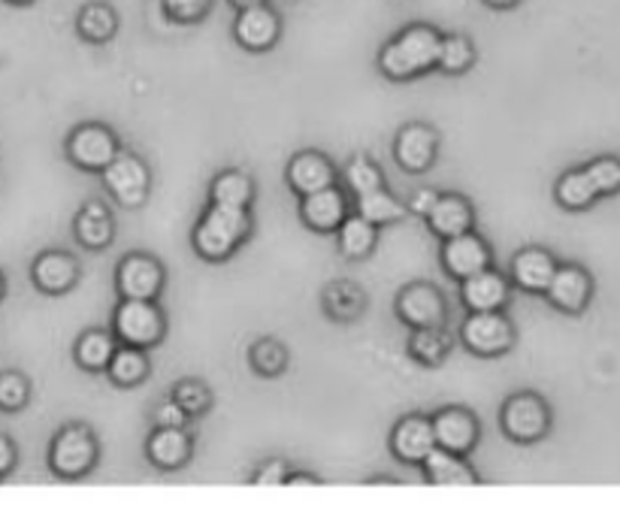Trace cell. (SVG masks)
Wrapping results in <instances>:
<instances>
[{"instance_id": "1", "label": "cell", "mask_w": 620, "mask_h": 520, "mask_svg": "<svg viewBox=\"0 0 620 520\" xmlns=\"http://www.w3.org/2000/svg\"><path fill=\"white\" fill-rule=\"evenodd\" d=\"M442 34L433 25H409L387 42L379 55V70L394 83L424 76L439 64Z\"/></svg>"}, {"instance_id": "2", "label": "cell", "mask_w": 620, "mask_h": 520, "mask_svg": "<svg viewBox=\"0 0 620 520\" xmlns=\"http://www.w3.org/2000/svg\"><path fill=\"white\" fill-rule=\"evenodd\" d=\"M251 231L248 209H231V206H209V212L194 227V251L203 260L231 258L236 246Z\"/></svg>"}, {"instance_id": "3", "label": "cell", "mask_w": 620, "mask_h": 520, "mask_svg": "<svg viewBox=\"0 0 620 520\" xmlns=\"http://www.w3.org/2000/svg\"><path fill=\"white\" fill-rule=\"evenodd\" d=\"M166 324L154 300H124L115 309V336L131 348H152L164 339Z\"/></svg>"}, {"instance_id": "4", "label": "cell", "mask_w": 620, "mask_h": 520, "mask_svg": "<svg viewBox=\"0 0 620 520\" xmlns=\"http://www.w3.org/2000/svg\"><path fill=\"white\" fill-rule=\"evenodd\" d=\"M499 424H503V433L511 442L530 445V442H538L551 430V411L536 394H518L503 406Z\"/></svg>"}, {"instance_id": "5", "label": "cell", "mask_w": 620, "mask_h": 520, "mask_svg": "<svg viewBox=\"0 0 620 520\" xmlns=\"http://www.w3.org/2000/svg\"><path fill=\"white\" fill-rule=\"evenodd\" d=\"M460 343L467 345L472 355L499 357L514 343V330H511L509 318L499 312H469L460 327Z\"/></svg>"}, {"instance_id": "6", "label": "cell", "mask_w": 620, "mask_h": 520, "mask_svg": "<svg viewBox=\"0 0 620 520\" xmlns=\"http://www.w3.org/2000/svg\"><path fill=\"white\" fill-rule=\"evenodd\" d=\"M103 185L112 194V200H119L127 209L142 206L149 194V166L142 164L137 154L119 151L112 158V164L103 166Z\"/></svg>"}, {"instance_id": "7", "label": "cell", "mask_w": 620, "mask_h": 520, "mask_svg": "<svg viewBox=\"0 0 620 520\" xmlns=\"http://www.w3.org/2000/svg\"><path fill=\"white\" fill-rule=\"evenodd\" d=\"M397 315L402 324L409 327H442L445 315H448V306L445 297L436 285H424V282H414L409 288L400 290L397 297Z\"/></svg>"}, {"instance_id": "8", "label": "cell", "mask_w": 620, "mask_h": 520, "mask_svg": "<svg viewBox=\"0 0 620 520\" xmlns=\"http://www.w3.org/2000/svg\"><path fill=\"white\" fill-rule=\"evenodd\" d=\"M234 37L246 52H266L282 37V18L270 3L239 10L234 22Z\"/></svg>"}, {"instance_id": "9", "label": "cell", "mask_w": 620, "mask_h": 520, "mask_svg": "<svg viewBox=\"0 0 620 520\" xmlns=\"http://www.w3.org/2000/svg\"><path fill=\"white\" fill-rule=\"evenodd\" d=\"M124 300H154L164 288V267L149 255H127L115 273Z\"/></svg>"}, {"instance_id": "10", "label": "cell", "mask_w": 620, "mask_h": 520, "mask_svg": "<svg viewBox=\"0 0 620 520\" xmlns=\"http://www.w3.org/2000/svg\"><path fill=\"white\" fill-rule=\"evenodd\" d=\"M436 448H439V442H436L433 418L409 414L390 433V451L402 463H424Z\"/></svg>"}, {"instance_id": "11", "label": "cell", "mask_w": 620, "mask_h": 520, "mask_svg": "<svg viewBox=\"0 0 620 520\" xmlns=\"http://www.w3.org/2000/svg\"><path fill=\"white\" fill-rule=\"evenodd\" d=\"M97 460V445L95 436L83 430V426H67L52 445V469L58 475H83L88 472Z\"/></svg>"}, {"instance_id": "12", "label": "cell", "mask_w": 620, "mask_h": 520, "mask_svg": "<svg viewBox=\"0 0 620 520\" xmlns=\"http://www.w3.org/2000/svg\"><path fill=\"white\" fill-rule=\"evenodd\" d=\"M442 267H445V273L463 282L469 275L482 273V270L491 267V248H487V243H484L482 236H475V233L451 236V239H445V246H442Z\"/></svg>"}, {"instance_id": "13", "label": "cell", "mask_w": 620, "mask_h": 520, "mask_svg": "<svg viewBox=\"0 0 620 520\" xmlns=\"http://www.w3.org/2000/svg\"><path fill=\"white\" fill-rule=\"evenodd\" d=\"M545 294H548L554 309H560L566 315H579L587 309L593 297V278L587 275V270H581L575 263H566V267H557Z\"/></svg>"}, {"instance_id": "14", "label": "cell", "mask_w": 620, "mask_h": 520, "mask_svg": "<svg viewBox=\"0 0 620 520\" xmlns=\"http://www.w3.org/2000/svg\"><path fill=\"white\" fill-rule=\"evenodd\" d=\"M436 149H439V137L427 124H406L397 143H394L397 164L406 173H424V170H430L433 161H436Z\"/></svg>"}, {"instance_id": "15", "label": "cell", "mask_w": 620, "mask_h": 520, "mask_svg": "<svg viewBox=\"0 0 620 520\" xmlns=\"http://www.w3.org/2000/svg\"><path fill=\"white\" fill-rule=\"evenodd\" d=\"M70 158L73 164H79L83 170H103L112 164V158L119 154V143L112 137L107 127L100 124H85L73 137H70Z\"/></svg>"}, {"instance_id": "16", "label": "cell", "mask_w": 620, "mask_h": 520, "mask_svg": "<svg viewBox=\"0 0 620 520\" xmlns=\"http://www.w3.org/2000/svg\"><path fill=\"white\" fill-rule=\"evenodd\" d=\"M509 278L494 273L491 267L460 282V300L469 312H499L509 302Z\"/></svg>"}, {"instance_id": "17", "label": "cell", "mask_w": 620, "mask_h": 520, "mask_svg": "<svg viewBox=\"0 0 620 520\" xmlns=\"http://www.w3.org/2000/svg\"><path fill=\"white\" fill-rule=\"evenodd\" d=\"M433 430H436V442L439 448L455 454H469L479 442V421L475 414L460 406L442 409L433 414Z\"/></svg>"}, {"instance_id": "18", "label": "cell", "mask_w": 620, "mask_h": 520, "mask_svg": "<svg viewBox=\"0 0 620 520\" xmlns=\"http://www.w3.org/2000/svg\"><path fill=\"white\" fill-rule=\"evenodd\" d=\"M300 219H303L306 227H312L318 233L339 231V224L348 219L345 194L336 185L321 188L315 194H306L303 200H300Z\"/></svg>"}, {"instance_id": "19", "label": "cell", "mask_w": 620, "mask_h": 520, "mask_svg": "<svg viewBox=\"0 0 620 520\" xmlns=\"http://www.w3.org/2000/svg\"><path fill=\"white\" fill-rule=\"evenodd\" d=\"M554 273H557V263L545 248H524V251H518L511 258V282L518 288L545 294L548 285H551Z\"/></svg>"}, {"instance_id": "20", "label": "cell", "mask_w": 620, "mask_h": 520, "mask_svg": "<svg viewBox=\"0 0 620 520\" xmlns=\"http://www.w3.org/2000/svg\"><path fill=\"white\" fill-rule=\"evenodd\" d=\"M333 182H336V170H333V164L324 158V154H318V151H303V154L290 158L288 164L290 191H297L300 197H306V194H315L321 191V188H331Z\"/></svg>"}, {"instance_id": "21", "label": "cell", "mask_w": 620, "mask_h": 520, "mask_svg": "<svg viewBox=\"0 0 620 520\" xmlns=\"http://www.w3.org/2000/svg\"><path fill=\"white\" fill-rule=\"evenodd\" d=\"M427 221L436 236L451 239V236L472 231L475 215H472V206H469L467 197H460V194H439V200L430 209Z\"/></svg>"}, {"instance_id": "22", "label": "cell", "mask_w": 620, "mask_h": 520, "mask_svg": "<svg viewBox=\"0 0 620 520\" xmlns=\"http://www.w3.org/2000/svg\"><path fill=\"white\" fill-rule=\"evenodd\" d=\"M149 460H152L158 469H179V466L188 463L191 457V438L185 433V426H158L149 438Z\"/></svg>"}, {"instance_id": "23", "label": "cell", "mask_w": 620, "mask_h": 520, "mask_svg": "<svg viewBox=\"0 0 620 520\" xmlns=\"http://www.w3.org/2000/svg\"><path fill=\"white\" fill-rule=\"evenodd\" d=\"M424 469H427V479L433 484H439V487H469V484H475V472L469 469L463 454L436 448L424 460Z\"/></svg>"}, {"instance_id": "24", "label": "cell", "mask_w": 620, "mask_h": 520, "mask_svg": "<svg viewBox=\"0 0 620 520\" xmlns=\"http://www.w3.org/2000/svg\"><path fill=\"white\" fill-rule=\"evenodd\" d=\"M554 197H557V203L563 206V209L579 212V209L593 206V200L599 197V191H596V185H593V178L587 170H569V173H563L560 182H557Z\"/></svg>"}, {"instance_id": "25", "label": "cell", "mask_w": 620, "mask_h": 520, "mask_svg": "<svg viewBox=\"0 0 620 520\" xmlns=\"http://www.w3.org/2000/svg\"><path fill=\"white\" fill-rule=\"evenodd\" d=\"M451 351V336L445 327H414L409 336V355L424 367H439Z\"/></svg>"}, {"instance_id": "26", "label": "cell", "mask_w": 620, "mask_h": 520, "mask_svg": "<svg viewBox=\"0 0 620 520\" xmlns=\"http://www.w3.org/2000/svg\"><path fill=\"white\" fill-rule=\"evenodd\" d=\"M212 203L231 206V209H248L255 200V182L239 173V170H227L212 182Z\"/></svg>"}, {"instance_id": "27", "label": "cell", "mask_w": 620, "mask_h": 520, "mask_svg": "<svg viewBox=\"0 0 620 520\" xmlns=\"http://www.w3.org/2000/svg\"><path fill=\"white\" fill-rule=\"evenodd\" d=\"M76 239L85 248H107L112 243V219L100 203H88L76 219Z\"/></svg>"}, {"instance_id": "28", "label": "cell", "mask_w": 620, "mask_h": 520, "mask_svg": "<svg viewBox=\"0 0 620 520\" xmlns=\"http://www.w3.org/2000/svg\"><path fill=\"white\" fill-rule=\"evenodd\" d=\"M76 28L88 42H107L119 34V13L112 10L110 3H88L79 13Z\"/></svg>"}, {"instance_id": "29", "label": "cell", "mask_w": 620, "mask_h": 520, "mask_svg": "<svg viewBox=\"0 0 620 520\" xmlns=\"http://www.w3.org/2000/svg\"><path fill=\"white\" fill-rule=\"evenodd\" d=\"M34 278L42 290L61 294L76 282V263L67 255H42L34 267Z\"/></svg>"}, {"instance_id": "30", "label": "cell", "mask_w": 620, "mask_h": 520, "mask_svg": "<svg viewBox=\"0 0 620 520\" xmlns=\"http://www.w3.org/2000/svg\"><path fill=\"white\" fill-rule=\"evenodd\" d=\"M339 248H343L345 258H367L372 248H375V224L367 221L363 215H348L339 224Z\"/></svg>"}, {"instance_id": "31", "label": "cell", "mask_w": 620, "mask_h": 520, "mask_svg": "<svg viewBox=\"0 0 620 520\" xmlns=\"http://www.w3.org/2000/svg\"><path fill=\"white\" fill-rule=\"evenodd\" d=\"M110 379L115 384H122V387H134V384L146 382V375H149V360L142 355V348H131V345H124L122 351H115L110 360Z\"/></svg>"}, {"instance_id": "32", "label": "cell", "mask_w": 620, "mask_h": 520, "mask_svg": "<svg viewBox=\"0 0 620 520\" xmlns=\"http://www.w3.org/2000/svg\"><path fill=\"white\" fill-rule=\"evenodd\" d=\"M358 212L379 227V224H390V221L402 219L406 206H402L394 194H387L385 188H375V191L370 194H360Z\"/></svg>"}, {"instance_id": "33", "label": "cell", "mask_w": 620, "mask_h": 520, "mask_svg": "<svg viewBox=\"0 0 620 520\" xmlns=\"http://www.w3.org/2000/svg\"><path fill=\"white\" fill-rule=\"evenodd\" d=\"M475 64V46L463 34H451V37H442L439 49V64L436 70L448 73V76H460Z\"/></svg>"}, {"instance_id": "34", "label": "cell", "mask_w": 620, "mask_h": 520, "mask_svg": "<svg viewBox=\"0 0 620 520\" xmlns=\"http://www.w3.org/2000/svg\"><path fill=\"white\" fill-rule=\"evenodd\" d=\"M112 355H115V343H112L110 333H85L79 345H76V360H79V367L83 370H107L110 367Z\"/></svg>"}, {"instance_id": "35", "label": "cell", "mask_w": 620, "mask_h": 520, "mask_svg": "<svg viewBox=\"0 0 620 520\" xmlns=\"http://www.w3.org/2000/svg\"><path fill=\"white\" fill-rule=\"evenodd\" d=\"M324 306H327V315L336 321H351L363 312V294L355 285H331L324 294Z\"/></svg>"}, {"instance_id": "36", "label": "cell", "mask_w": 620, "mask_h": 520, "mask_svg": "<svg viewBox=\"0 0 620 520\" xmlns=\"http://www.w3.org/2000/svg\"><path fill=\"white\" fill-rule=\"evenodd\" d=\"M251 367L255 372H261L266 379H276L288 367V351L285 345H278L276 339H263L251 348Z\"/></svg>"}, {"instance_id": "37", "label": "cell", "mask_w": 620, "mask_h": 520, "mask_svg": "<svg viewBox=\"0 0 620 520\" xmlns=\"http://www.w3.org/2000/svg\"><path fill=\"white\" fill-rule=\"evenodd\" d=\"M343 176H345V185L355 191V197L375 191V188H382V170L372 164L370 158H355L351 164L345 166Z\"/></svg>"}, {"instance_id": "38", "label": "cell", "mask_w": 620, "mask_h": 520, "mask_svg": "<svg viewBox=\"0 0 620 520\" xmlns=\"http://www.w3.org/2000/svg\"><path fill=\"white\" fill-rule=\"evenodd\" d=\"M584 170L591 173L599 197L620 191V158H596V161L584 166Z\"/></svg>"}, {"instance_id": "39", "label": "cell", "mask_w": 620, "mask_h": 520, "mask_svg": "<svg viewBox=\"0 0 620 520\" xmlns=\"http://www.w3.org/2000/svg\"><path fill=\"white\" fill-rule=\"evenodd\" d=\"M166 18L179 22V25H194L203 22L212 10V0H161Z\"/></svg>"}, {"instance_id": "40", "label": "cell", "mask_w": 620, "mask_h": 520, "mask_svg": "<svg viewBox=\"0 0 620 520\" xmlns=\"http://www.w3.org/2000/svg\"><path fill=\"white\" fill-rule=\"evenodd\" d=\"M173 399H176V403H179L182 409L188 411L191 418L194 414H203V411L209 409V403H212L209 391L200 382L176 384V391H173Z\"/></svg>"}, {"instance_id": "41", "label": "cell", "mask_w": 620, "mask_h": 520, "mask_svg": "<svg viewBox=\"0 0 620 520\" xmlns=\"http://www.w3.org/2000/svg\"><path fill=\"white\" fill-rule=\"evenodd\" d=\"M28 397V387L18 375H3L0 379V406L3 409H18L22 403Z\"/></svg>"}, {"instance_id": "42", "label": "cell", "mask_w": 620, "mask_h": 520, "mask_svg": "<svg viewBox=\"0 0 620 520\" xmlns=\"http://www.w3.org/2000/svg\"><path fill=\"white\" fill-rule=\"evenodd\" d=\"M185 421H188V411L182 409L176 399L161 403V406L154 409V424L158 426H185Z\"/></svg>"}, {"instance_id": "43", "label": "cell", "mask_w": 620, "mask_h": 520, "mask_svg": "<svg viewBox=\"0 0 620 520\" xmlns=\"http://www.w3.org/2000/svg\"><path fill=\"white\" fill-rule=\"evenodd\" d=\"M288 466L273 460V463L261 466V475L255 479V484H258V487H273V484H288Z\"/></svg>"}, {"instance_id": "44", "label": "cell", "mask_w": 620, "mask_h": 520, "mask_svg": "<svg viewBox=\"0 0 620 520\" xmlns=\"http://www.w3.org/2000/svg\"><path fill=\"white\" fill-rule=\"evenodd\" d=\"M436 200H439V194L430 191V188H421V191L412 194V200H409V212H414V215H424V219H427L430 209H433Z\"/></svg>"}, {"instance_id": "45", "label": "cell", "mask_w": 620, "mask_h": 520, "mask_svg": "<svg viewBox=\"0 0 620 520\" xmlns=\"http://www.w3.org/2000/svg\"><path fill=\"white\" fill-rule=\"evenodd\" d=\"M10 463H13V448H10L7 438H0V472H7Z\"/></svg>"}, {"instance_id": "46", "label": "cell", "mask_w": 620, "mask_h": 520, "mask_svg": "<svg viewBox=\"0 0 620 520\" xmlns=\"http://www.w3.org/2000/svg\"><path fill=\"white\" fill-rule=\"evenodd\" d=\"M484 7H491V10H514L521 0H482Z\"/></svg>"}, {"instance_id": "47", "label": "cell", "mask_w": 620, "mask_h": 520, "mask_svg": "<svg viewBox=\"0 0 620 520\" xmlns=\"http://www.w3.org/2000/svg\"><path fill=\"white\" fill-rule=\"evenodd\" d=\"M258 3H266V0H231V7H234L236 13H239V10H248V7H258Z\"/></svg>"}]
</instances>
